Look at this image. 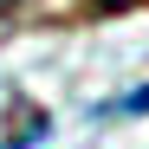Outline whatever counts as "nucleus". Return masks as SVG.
Masks as SVG:
<instances>
[{
	"instance_id": "obj_1",
	"label": "nucleus",
	"mask_w": 149,
	"mask_h": 149,
	"mask_svg": "<svg viewBox=\"0 0 149 149\" xmlns=\"http://www.w3.org/2000/svg\"><path fill=\"white\" fill-rule=\"evenodd\" d=\"M45 130H52V117H39L33 104H13V136L0 143V149H33V143H39Z\"/></svg>"
},
{
	"instance_id": "obj_2",
	"label": "nucleus",
	"mask_w": 149,
	"mask_h": 149,
	"mask_svg": "<svg viewBox=\"0 0 149 149\" xmlns=\"http://www.w3.org/2000/svg\"><path fill=\"white\" fill-rule=\"evenodd\" d=\"M91 7H104V13H123V7H143V0H91Z\"/></svg>"
},
{
	"instance_id": "obj_3",
	"label": "nucleus",
	"mask_w": 149,
	"mask_h": 149,
	"mask_svg": "<svg viewBox=\"0 0 149 149\" xmlns=\"http://www.w3.org/2000/svg\"><path fill=\"white\" fill-rule=\"evenodd\" d=\"M123 110H149V91H130V97H123Z\"/></svg>"
},
{
	"instance_id": "obj_4",
	"label": "nucleus",
	"mask_w": 149,
	"mask_h": 149,
	"mask_svg": "<svg viewBox=\"0 0 149 149\" xmlns=\"http://www.w3.org/2000/svg\"><path fill=\"white\" fill-rule=\"evenodd\" d=\"M7 7H19V0H0V13H7Z\"/></svg>"
}]
</instances>
